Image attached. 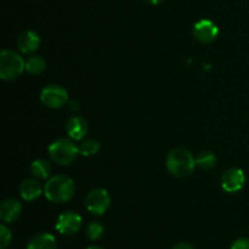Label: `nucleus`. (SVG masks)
Segmentation results:
<instances>
[{"instance_id":"nucleus-1","label":"nucleus","mask_w":249,"mask_h":249,"mask_svg":"<svg viewBox=\"0 0 249 249\" xmlns=\"http://www.w3.org/2000/svg\"><path fill=\"white\" fill-rule=\"evenodd\" d=\"M75 185L71 178L66 175H55L50 178L44 186V194L50 202L63 204L74 196Z\"/></svg>"},{"instance_id":"nucleus-2","label":"nucleus","mask_w":249,"mask_h":249,"mask_svg":"<svg viewBox=\"0 0 249 249\" xmlns=\"http://www.w3.org/2000/svg\"><path fill=\"white\" fill-rule=\"evenodd\" d=\"M167 169L173 177L187 178L194 173L196 167V158L189 150L184 147L174 148L167 156Z\"/></svg>"},{"instance_id":"nucleus-3","label":"nucleus","mask_w":249,"mask_h":249,"mask_svg":"<svg viewBox=\"0 0 249 249\" xmlns=\"http://www.w3.org/2000/svg\"><path fill=\"white\" fill-rule=\"evenodd\" d=\"M26 71V61L12 50H2L0 53V77L4 80H15Z\"/></svg>"},{"instance_id":"nucleus-4","label":"nucleus","mask_w":249,"mask_h":249,"mask_svg":"<svg viewBox=\"0 0 249 249\" xmlns=\"http://www.w3.org/2000/svg\"><path fill=\"white\" fill-rule=\"evenodd\" d=\"M51 160L61 165H70L79 155V147L68 139H58L48 148Z\"/></svg>"},{"instance_id":"nucleus-5","label":"nucleus","mask_w":249,"mask_h":249,"mask_svg":"<svg viewBox=\"0 0 249 249\" xmlns=\"http://www.w3.org/2000/svg\"><path fill=\"white\" fill-rule=\"evenodd\" d=\"M111 206V196L105 189H94L85 199V207L92 215H102Z\"/></svg>"},{"instance_id":"nucleus-6","label":"nucleus","mask_w":249,"mask_h":249,"mask_svg":"<svg viewBox=\"0 0 249 249\" xmlns=\"http://www.w3.org/2000/svg\"><path fill=\"white\" fill-rule=\"evenodd\" d=\"M40 100L49 108H61L67 105L68 92L61 85L50 84L41 90Z\"/></svg>"},{"instance_id":"nucleus-7","label":"nucleus","mask_w":249,"mask_h":249,"mask_svg":"<svg viewBox=\"0 0 249 249\" xmlns=\"http://www.w3.org/2000/svg\"><path fill=\"white\" fill-rule=\"evenodd\" d=\"M83 225L82 216L72 211L60 214L56 221V230L65 236H72L80 230Z\"/></svg>"},{"instance_id":"nucleus-8","label":"nucleus","mask_w":249,"mask_h":249,"mask_svg":"<svg viewBox=\"0 0 249 249\" xmlns=\"http://www.w3.org/2000/svg\"><path fill=\"white\" fill-rule=\"evenodd\" d=\"M246 175L240 168H229L221 177V187L229 194H235L243 189Z\"/></svg>"},{"instance_id":"nucleus-9","label":"nucleus","mask_w":249,"mask_h":249,"mask_svg":"<svg viewBox=\"0 0 249 249\" xmlns=\"http://www.w3.org/2000/svg\"><path fill=\"white\" fill-rule=\"evenodd\" d=\"M194 36L203 44L213 43L219 36V28L211 19H199L194 26Z\"/></svg>"},{"instance_id":"nucleus-10","label":"nucleus","mask_w":249,"mask_h":249,"mask_svg":"<svg viewBox=\"0 0 249 249\" xmlns=\"http://www.w3.org/2000/svg\"><path fill=\"white\" fill-rule=\"evenodd\" d=\"M22 213V206L17 199L7 198L0 206V219L4 223H14Z\"/></svg>"},{"instance_id":"nucleus-11","label":"nucleus","mask_w":249,"mask_h":249,"mask_svg":"<svg viewBox=\"0 0 249 249\" xmlns=\"http://www.w3.org/2000/svg\"><path fill=\"white\" fill-rule=\"evenodd\" d=\"M88 130H89L88 122L83 117H72L66 123V131H67L68 136L72 140H82V139H84L85 135L88 134Z\"/></svg>"},{"instance_id":"nucleus-12","label":"nucleus","mask_w":249,"mask_h":249,"mask_svg":"<svg viewBox=\"0 0 249 249\" xmlns=\"http://www.w3.org/2000/svg\"><path fill=\"white\" fill-rule=\"evenodd\" d=\"M40 45V38L38 34L33 31H26L18 36L17 39V46L23 53H36Z\"/></svg>"},{"instance_id":"nucleus-13","label":"nucleus","mask_w":249,"mask_h":249,"mask_svg":"<svg viewBox=\"0 0 249 249\" xmlns=\"http://www.w3.org/2000/svg\"><path fill=\"white\" fill-rule=\"evenodd\" d=\"M19 194L24 201L32 202L43 194V186L36 178V179H26L19 186Z\"/></svg>"},{"instance_id":"nucleus-14","label":"nucleus","mask_w":249,"mask_h":249,"mask_svg":"<svg viewBox=\"0 0 249 249\" xmlns=\"http://www.w3.org/2000/svg\"><path fill=\"white\" fill-rule=\"evenodd\" d=\"M27 249H57V242L51 233L41 232L29 241Z\"/></svg>"},{"instance_id":"nucleus-15","label":"nucleus","mask_w":249,"mask_h":249,"mask_svg":"<svg viewBox=\"0 0 249 249\" xmlns=\"http://www.w3.org/2000/svg\"><path fill=\"white\" fill-rule=\"evenodd\" d=\"M46 70V61L39 55H32L26 60V72L31 74H41Z\"/></svg>"},{"instance_id":"nucleus-16","label":"nucleus","mask_w":249,"mask_h":249,"mask_svg":"<svg viewBox=\"0 0 249 249\" xmlns=\"http://www.w3.org/2000/svg\"><path fill=\"white\" fill-rule=\"evenodd\" d=\"M31 172L36 179H48L51 174V165L45 160H36L32 163Z\"/></svg>"},{"instance_id":"nucleus-17","label":"nucleus","mask_w":249,"mask_h":249,"mask_svg":"<svg viewBox=\"0 0 249 249\" xmlns=\"http://www.w3.org/2000/svg\"><path fill=\"white\" fill-rule=\"evenodd\" d=\"M78 147H79V155L84 157H91L100 151V142L94 139H88L83 141Z\"/></svg>"},{"instance_id":"nucleus-18","label":"nucleus","mask_w":249,"mask_h":249,"mask_svg":"<svg viewBox=\"0 0 249 249\" xmlns=\"http://www.w3.org/2000/svg\"><path fill=\"white\" fill-rule=\"evenodd\" d=\"M216 157L211 151H203L196 157V165L202 169H211L215 165Z\"/></svg>"},{"instance_id":"nucleus-19","label":"nucleus","mask_w":249,"mask_h":249,"mask_svg":"<svg viewBox=\"0 0 249 249\" xmlns=\"http://www.w3.org/2000/svg\"><path fill=\"white\" fill-rule=\"evenodd\" d=\"M105 233V228L101 223L99 221H91V223L88 225L87 229V236L89 240L96 241L104 236Z\"/></svg>"},{"instance_id":"nucleus-20","label":"nucleus","mask_w":249,"mask_h":249,"mask_svg":"<svg viewBox=\"0 0 249 249\" xmlns=\"http://www.w3.org/2000/svg\"><path fill=\"white\" fill-rule=\"evenodd\" d=\"M12 233L6 225H0V249H6L11 243Z\"/></svg>"},{"instance_id":"nucleus-21","label":"nucleus","mask_w":249,"mask_h":249,"mask_svg":"<svg viewBox=\"0 0 249 249\" xmlns=\"http://www.w3.org/2000/svg\"><path fill=\"white\" fill-rule=\"evenodd\" d=\"M230 249H249V238L247 237L237 238V240L231 245Z\"/></svg>"},{"instance_id":"nucleus-22","label":"nucleus","mask_w":249,"mask_h":249,"mask_svg":"<svg viewBox=\"0 0 249 249\" xmlns=\"http://www.w3.org/2000/svg\"><path fill=\"white\" fill-rule=\"evenodd\" d=\"M172 249H195L192 247V245L187 242H181V243H178L177 246H174Z\"/></svg>"},{"instance_id":"nucleus-23","label":"nucleus","mask_w":249,"mask_h":249,"mask_svg":"<svg viewBox=\"0 0 249 249\" xmlns=\"http://www.w3.org/2000/svg\"><path fill=\"white\" fill-rule=\"evenodd\" d=\"M68 108H70L71 111H78V109H79V105L74 101L68 102Z\"/></svg>"},{"instance_id":"nucleus-24","label":"nucleus","mask_w":249,"mask_h":249,"mask_svg":"<svg viewBox=\"0 0 249 249\" xmlns=\"http://www.w3.org/2000/svg\"><path fill=\"white\" fill-rule=\"evenodd\" d=\"M145 1L148 2V4H151V5H158V4H160V2L164 1V0H145Z\"/></svg>"},{"instance_id":"nucleus-25","label":"nucleus","mask_w":249,"mask_h":249,"mask_svg":"<svg viewBox=\"0 0 249 249\" xmlns=\"http://www.w3.org/2000/svg\"><path fill=\"white\" fill-rule=\"evenodd\" d=\"M87 249H105L104 247H100V246H90Z\"/></svg>"}]
</instances>
